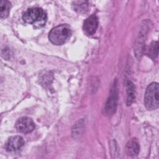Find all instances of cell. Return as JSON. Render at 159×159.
<instances>
[{
	"label": "cell",
	"instance_id": "cell-4",
	"mask_svg": "<svg viewBox=\"0 0 159 159\" xmlns=\"http://www.w3.org/2000/svg\"><path fill=\"white\" fill-rule=\"evenodd\" d=\"M35 127V124L32 119L28 117H22L16 123V128L17 131L24 134L31 132L34 130Z\"/></svg>",
	"mask_w": 159,
	"mask_h": 159
},
{
	"label": "cell",
	"instance_id": "cell-11",
	"mask_svg": "<svg viewBox=\"0 0 159 159\" xmlns=\"http://www.w3.org/2000/svg\"><path fill=\"white\" fill-rule=\"evenodd\" d=\"M134 92H135V86H134V84L129 81L127 83V94H128V97H127V105H130V104L133 102L134 98H135V95H134Z\"/></svg>",
	"mask_w": 159,
	"mask_h": 159
},
{
	"label": "cell",
	"instance_id": "cell-6",
	"mask_svg": "<svg viewBox=\"0 0 159 159\" xmlns=\"http://www.w3.org/2000/svg\"><path fill=\"white\" fill-rule=\"evenodd\" d=\"M24 144V140L20 136H13L9 137L5 143V148L8 152L17 151Z\"/></svg>",
	"mask_w": 159,
	"mask_h": 159
},
{
	"label": "cell",
	"instance_id": "cell-10",
	"mask_svg": "<svg viewBox=\"0 0 159 159\" xmlns=\"http://www.w3.org/2000/svg\"><path fill=\"white\" fill-rule=\"evenodd\" d=\"M11 9V3L8 1L1 0L0 1V15L1 18H6L8 16Z\"/></svg>",
	"mask_w": 159,
	"mask_h": 159
},
{
	"label": "cell",
	"instance_id": "cell-8",
	"mask_svg": "<svg viewBox=\"0 0 159 159\" xmlns=\"http://www.w3.org/2000/svg\"><path fill=\"white\" fill-rule=\"evenodd\" d=\"M126 150L128 155L135 156L138 155L140 150V146L138 141L135 139H131L127 144Z\"/></svg>",
	"mask_w": 159,
	"mask_h": 159
},
{
	"label": "cell",
	"instance_id": "cell-1",
	"mask_svg": "<svg viewBox=\"0 0 159 159\" xmlns=\"http://www.w3.org/2000/svg\"><path fill=\"white\" fill-rule=\"evenodd\" d=\"M71 35V30L67 24H61L53 27L48 34L50 42L55 45H62L66 42Z\"/></svg>",
	"mask_w": 159,
	"mask_h": 159
},
{
	"label": "cell",
	"instance_id": "cell-12",
	"mask_svg": "<svg viewBox=\"0 0 159 159\" xmlns=\"http://www.w3.org/2000/svg\"><path fill=\"white\" fill-rule=\"evenodd\" d=\"M147 54L152 58H155L158 55V42H153L150 45L147 50Z\"/></svg>",
	"mask_w": 159,
	"mask_h": 159
},
{
	"label": "cell",
	"instance_id": "cell-3",
	"mask_svg": "<svg viewBox=\"0 0 159 159\" xmlns=\"http://www.w3.org/2000/svg\"><path fill=\"white\" fill-rule=\"evenodd\" d=\"M144 104L148 110H154L159 106V85L157 83H151L147 88Z\"/></svg>",
	"mask_w": 159,
	"mask_h": 159
},
{
	"label": "cell",
	"instance_id": "cell-5",
	"mask_svg": "<svg viewBox=\"0 0 159 159\" xmlns=\"http://www.w3.org/2000/svg\"><path fill=\"white\" fill-rule=\"evenodd\" d=\"M98 26V19L97 16L93 14L86 18L83 23V30L86 34L91 35L94 34Z\"/></svg>",
	"mask_w": 159,
	"mask_h": 159
},
{
	"label": "cell",
	"instance_id": "cell-2",
	"mask_svg": "<svg viewBox=\"0 0 159 159\" xmlns=\"http://www.w3.org/2000/svg\"><path fill=\"white\" fill-rule=\"evenodd\" d=\"M47 18L45 12L40 7L28 9L22 15V19L25 22L39 27L43 26L45 24Z\"/></svg>",
	"mask_w": 159,
	"mask_h": 159
},
{
	"label": "cell",
	"instance_id": "cell-7",
	"mask_svg": "<svg viewBox=\"0 0 159 159\" xmlns=\"http://www.w3.org/2000/svg\"><path fill=\"white\" fill-rule=\"evenodd\" d=\"M117 92L116 87L114 86V88L112 89L110 96L105 106V112L107 115H112L115 112L117 106Z\"/></svg>",
	"mask_w": 159,
	"mask_h": 159
},
{
	"label": "cell",
	"instance_id": "cell-9",
	"mask_svg": "<svg viewBox=\"0 0 159 159\" xmlns=\"http://www.w3.org/2000/svg\"><path fill=\"white\" fill-rule=\"evenodd\" d=\"M72 6L74 11L77 12L84 13L88 9V2L84 1H76L73 2Z\"/></svg>",
	"mask_w": 159,
	"mask_h": 159
}]
</instances>
